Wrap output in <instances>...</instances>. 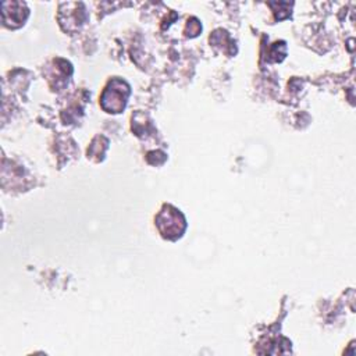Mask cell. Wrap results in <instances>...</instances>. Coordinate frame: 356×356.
Masks as SVG:
<instances>
[{
    "label": "cell",
    "instance_id": "cell-1",
    "mask_svg": "<svg viewBox=\"0 0 356 356\" xmlns=\"http://www.w3.org/2000/svg\"><path fill=\"white\" fill-rule=\"evenodd\" d=\"M154 225L164 239L177 241L184 235L186 229V220L177 207L165 203L157 213Z\"/></svg>",
    "mask_w": 356,
    "mask_h": 356
},
{
    "label": "cell",
    "instance_id": "cell-2",
    "mask_svg": "<svg viewBox=\"0 0 356 356\" xmlns=\"http://www.w3.org/2000/svg\"><path fill=\"white\" fill-rule=\"evenodd\" d=\"M129 95H131V88L125 81L120 78L110 79L102 93L100 106L107 113H113V114L121 113L127 106Z\"/></svg>",
    "mask_w": 356,
    "mask_h": 356
},
{
    "label": "cell",
    "instance_id": "cell-3",
    "mask_svg": "<svg viewBox=\"0 0 356 356\" xmlns=\"http://www.w3.org/2000/svg\"><path fill=\"white\" fill-rule=\"evenodd\" d=\"M4 3L10 7V10L1 4L3 24L11 29H15L24 25L25 19L29 15V10L26 8V4L21 1H4Z\"/></svg>",
    "mask_w": 356,
    "mask_h": 356
}]
</instances>
